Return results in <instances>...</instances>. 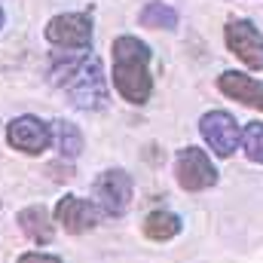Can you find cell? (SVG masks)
Wrapping results in <instances>:
<instances>
[{
    "label": "cell",
    "mask_w": 263,
    "mask_h": 263,
    "mask_svg": "<svg viewBox=\"0 0 263 263\" xmlns=\"http://www.w3.org/2000/svg\"><path fill=\"white\" fill-rule=\"evenodd\" d=\"M43 34L59 49L86 52V49H92V15L89 12H62V15H52L46 22Z\"/></svg>",
    "instance_id": "cell-5"
},
{
    "label": "cell",
    "mask_w": 263,
    "mask_h": 263,
    "mask_svg": "<svg viewBox=\"0 0 263 263\" xmlns=\"http://www.w3.org/2000/svg\"><path fill=\"white\" fill-rule=\"evenodd\" d=\"M52 83L62 86L73 107L80 110H104L107 107V77H104V65L98 55H55L52 70H49Z\"/></svg>",
    "instance_id": "cell-1"
},
{
    "label": "cell",
    "mask_w": 263,
    "mask_h": 263,
    "mask_svg": "<svg viewBox=\"0 0 263 263\" xmlns=\"http://www.w3.org/2000/svg\"><path fill=\"white\" fill-rule=\"evenodd\" d=\"M239 147H242V153H245L251 162L263 165V123H260V120L245 123L242 138H239Z\"/></svg>",
    "instance_id": "cell-15"
},
{
    "label": "cell",
    "mask_w": 263,
    "mask_h": 263,
    "mask_svg": "<svg viewBox=\"0 0 263 263\" xmlns=\"http://www.w3.org/2000/svg\"><path fill=\"white\" fill-rule=\"evenodd\" d=\"M15 263H65V260L59 254H46V251H25V254H18Z\"/></svg>",
    "instance_id": "cell-16"
},
{
    "label": "cell",
    "mask_w": 263,
    "mask_h": 263,
    "mask_svg": "<svg viewBox=\"0 0 263 263\" xmlns=\"http://www.w3.org/2000/svg\"><path fill=\"white\" fill-rule=\"evenodd\" d=\"M175 181L187 193H202L217 184V168L202 147H184L175 156Z\"/></svg>",
    "instance_id": "cell-4"
},
{
    "label": "cell",
    "mask_w": 263,
    "mask_h": 263,
    "mask_svg": "<svg viewBox=\"0 0 263 263\" xmlns=\"http://www.w3.org/2000/svg\"><path fill=\"white\" fill-rule=\"evenodd\" d=\"M132 175L126 168H104L95 181H92V202L104 211V217H123L132 205Z\"/></svg>",
    "instance_id": "cell-3"
},
{
    "label": "cell",
    "mask_w": 263,
    "mask_h": 263,
    "mask_svg": "<svg viewBox=\"0 0 263 263\" xmlns=\"http://www.w3.org/2000/svg\"><path fill=\"white\" fill-rule=\"evenodd\" d=\"M52 220L70 233V236H83L89 230H95L101 220H104V211L92 202V199H83L77 193H67L55 202V211H52Z\"/></svg>",
    "instance_id": "cell-8"
},
{
    "label": "cell",
    "mask_w": 263,
    "mask_h": 263,
    "mask_svg": "<svg viewBox=\"0 0 263 263\" xmlns=\"http://www.w3.org/2000/svg\"><path fill=\"white\" fill-rule=\"evenodd\" d=\"M141 230H144V236L150 239V242H172L175 236H181V230H184V223H181V217L175 214V211H150L147 217H144V223H141Z\"/></svg>",
    "instance_id": "cell-12"
},
{
    "label": "cell",
    "mask_w": 263,
    "mask_h": 263,
    "mask_svg": "<svg viewBox=\"0 0 263 263\" xmlns=\"http://www.w3.org/2000/svg\"><path fill=\"white\" fill-rule=\"evenodd\" d=\"M199 135H202V141L208 144V150L217 159H230L236 153V147H239L242 129H239V123H236L233 114H227V110H208L199 120Z\"/></svg>",
    "instance_id": "cell-7"
},
{
    "label": "cell",
    "mask_w": 263,
    "mask_h": 263,
    "mask_svg": "<svg viewBox=\"0 0 263 263\" xmlns=\"http://www.w3.org/2000/svg\"><path fill=\"white\" fill-rule=\"evenodd\" d=\"M138 22L144 28H153V31H175L178 28V9L162 3V0H150L138 12Z\"/></svg>",
    "instance_id": "cell-13"
},
{
    "label": "cell",
    "mask_w": 263,
    "mask_h": 263,
    "mask_svg": "<svg viewBox=\"0 0 263 263\" xmlns=\"http://www.w3.org/2000/svg\"><path fill=\"white\" fill-rule=\"evenodd\" d=\"M6 144L25 156H40L52 144V123H46L34 114H22L6 123Z\"/></svg>",
    "instance_id": "cell-6"
},
{
    "label": "cell",
    "mask_w": 263,
    "mask_h": 263,
    "mask_svg": "<svg viewBox=\"0 0 263 263\" xmlns=\"http://www.w3.org/2000/svg\"><path fill=\"white\" fill-rule=\"evenodd\" d=\"M52 141H55L59 156L67 159V162L83 153V132L77 129L73 123H67V120H55L52 123Z\"/></svg>",
    "instance_id": "cell-14"
},
{
    "label": "cell",
    "mask_w": 263,
    "mask_h": 263,
    "mask_svg": "<svg viewBox=\"0 0 263 263\" xmlns=\"http://www.w3.org/2000/svg\"><path fill=\"white\" fill-rule=\"evenodd\" d=\"M18 230L34 242V245H49L55 239V220L46 211V205H28L15 214Z\"/></svg>",
    "instance_id": "cell-11"
},
{
    "label": "cell",
    "mask_w": 263,
    "mask_h": 263,
    "mask_svg": "<svg viewBox=\"0 0 263 263\" xmlns=\"http://www.w3.org/2000/svg\"><path fill=\"white\" fill-rule=\"evenodd\" d=\"M3 22H6V12H3V6H0V31H3Z\"/></svg>",
    "instance_id": "cell-17"
},
{
    "label": "cell",
    "mask_w": 263,
    "mask_h": 263,
    "mask_svg": "<svg viewBox=\"0 0 263 263\" xmlns=\"http://www.w3.org/2000/svg\"><path fill=\"white\" fill-rule=\"evenodd\" d=\"M217 89L227 98L242 101L245 107H254L263 114V80L257 77H248L245 70H223L217 77Z\"/></svg>",
    "instance_id": "cell-10"
},
{
    "label": "cell",
    "mask_w": 263,
    "mask_h": 263,
    "mask_svg": "<svg viewBox=\"0 0 263 263\" xmlns=\"http://www.w3.org/2000/svg\"><path fill=\"white\" fill-rule=\"evenodd\" d=\"M110 52H114V89L129 104H147L153 95L150 46L132 34H123L114 40Z\"/></svg>",
    "instance_id": "cell-2"
},
{
    "label": "cell",
    "mask_w": 263,
    "mask_h": 263,
    "mask_svg": "<svg viewBox=\"0 0 263 263\" xmlns=\"http://www.w3.org/2000/svg\"><path fill=\"white\" fill-rule=\"evenodd\" d=\"M223 40L227 49L242 62V65L263 70V34L260 28L248 18H230L223 28Z\"/></svg>",
    "instance_id": "cell-9"
}]
</instances>
